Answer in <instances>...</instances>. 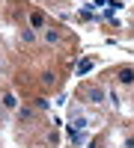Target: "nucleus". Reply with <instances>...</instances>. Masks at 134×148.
Wrapping results in <instances>:
<instances>
[{"instance_id": "1", "label": "nucleus", "mask_w": 134, "mask_h": 148, "mask_svg": "<svg viewBox=\"0 0 134 148\" xmlns=\"http://www.w3.org/2000/svg\"><path fill=\"white\" fill-rule=\"evenodd\" d=\"M116 83H122V86H131V83H134V68H131V65L119 68V71H116Z\"/></svg>"}, {"instance_id": "8", "label": "nucleus", "mask_w": 134, "mask_h": 148, "mask_svg": "<svg viewBox=\"0 0 134 148\" xmlns=\"http://www.w3.org/2000/svg\"><path fill=\"white\" fill-rule=\"evenodd\" d=\"M90 68H92V62H90V59H83V62H81V65H78V74H87V71H90Z\"/></svg>"}, {"instance_id": "7", "label": "nucleus", "mask_w": 134, "mask_h": 148, "mask_svg": "<svg viewBox=\"0 0 134 148\" xmlns=\"http://www.w3.org/2000/svg\"><path fill=\"white\" fill-rule=\"evenodd\" d=\"M3 104H6V110H15V107H18V98H15V95H6Z\"/></svg>"}, {"instance_id": "4", "label": "nucleus", "mask_w": 134, "mask_h": 148, "mask_svg": "<svg viewBox=\"0 0 134 148\" xmlns=\"http://www.w3.org/2000/svg\"><path fill=\"white\" fill-rule=\"evenodd\" d=\"M87 127V116L81 110H72V130H83Z\"/></svg>"}, {"instance_id": "6", "label": "nucleus", "mask_w": 134, "mask_h": 148, "mask_svg": "<svg viewBox=\"0 0 134 148\" xmlns=\"http://www.w3.org/2000/svg\"><path fill=\"white\" fill-rule=\"evenodd\" d=\"M42 39H45L48 45H57V42H60V33H57V30H42Z\"/></svg>"}, {"instance_id": "5", "label": "nucleus", "mask_w": 134, "mask_h": 148, "mask_svg": "<svg viewBox=\"0 0 134 148\" xmlns=\"http://www.w3.org/2000/svg\"><path fill=\"white\" fill-rule=\"evenodd\" d=\"M107 101H110V107H113V110H119V107H122V101H119V92H116V86H110V89H107Z\"/></svg>"}, {"instance_id": "2", "label": "nucleus", "mask_w": 134, "mask_h": 148, "mask_svg": "<svg viewBox=\"0 0 134 148\" xmlns=\"http://www.w3.org/2000/svg\"><path fill=\"white\" fill-rule=\"evenodd\" d=\"M87 101L90 104H101L104 101V89H101V86H90V89H87Z\"/></svg>"}, {"instance_id": "3", "label": "nucleus", "mask_w": 134, "mask_h": 148, "mask_svg": "<svg viewBox=\"0 0 134 148\" xmlns=\"http://www.w3.org/2000/svg\"><path fill=\"white\" fill-rule=\"evenodd\" d=\"M27 21H30V30H48V27H45V15H42V12H30Z\"/></svg>"}]
</instances>
